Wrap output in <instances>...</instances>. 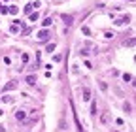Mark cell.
<instances>
[{"instance_id": "6da1fadb", "label": "cell", "mask_w": 136, "mask_h": 132, "mask_svg": "<svg viewBox=\"0 0 136 132\" xmlns=\"http://www.w3.org/2000/svg\"><path fill=\"white\" fill-rule=\"evenodd\" d=\"M47 38H49V30H47V28H43V30L38 32V40H40V42H46Z\"/></svg>"}, {"instance_id": "7a4b0ae2", "label": "cell", "mask_w": 136, "mask_h": 132, "mask_svg": "<svg viewBox=\"0 0 136 132\" xmlns=\"http://www.w3.org/2000/svg\"><path fill=\"white\" fill-rule=\"evenodd\" d=\"M100 123L102 125H108L110 123V113H108V111H104V113L100 115Z\"/></svg>"}, {"instance_id": "3957f363", "label": "cell", "mask_w": 136, "mask_h": 132, "mask_svg": "<svg viewBox=\"0 0 136 132\" xmlns=\"http://www.w3.org/2000/svg\"><path fill=\"white\" fill-rule=\"evenodd\" d=\"M62 21H64L66 27H72V23H74V17L72 15H62Z\"/></svg>"}, {"instance_id": "277c9868", "label": "cell", "mask_w": 136, "mask_h": 132, "mask_svg": "<svg viewBox=\"0 0 136 132\" xmlns=\"http://www.w3.org/2000/svg\"><path fill=\"white\" fill-rule=\"evenodd\" d=\"M15 117H17L19 121H25V119H27V111H23V110H17V111H15Z\"/></svg>"}, {"instance_id": "5b68a950", "label": "cell", "mask_w": 136, "mask_h": 132, "mask_svg": "<svg viewBox=\"0 0 136 132\" xmlns=\"http://www.w3.org/2000/svg\"><path fill=\"white\" fill-rule=\"evenodd\" d=\"M83 100L85 102L91 100V89H89V87H83Z\"/></svg>"}, {"instance_id": "8992f818", "label": "cell", "mask_w": 136, "mask_h": 132, "mask_svg": "<svg viewBox=\"0 0 136 132\" xmlns=\"http://www.w3.org/2000/svg\"><path fill=\"white\" fill-rule=\"evenodd\" d=\"M13 89H17V83L15 81H9L8 85H4V92H6V91H13Z\"/></svg>"}, {"instance_id": "52a82bcc", "label": "cell", "mask_w": 136, "mask_h": 132, "mask_svg": "<svg viewBox=\"0 0 136 132\" xmlns=\"http://www.w3.org/2000/svg\"><path fill=\"white\" fill-rule=\"evenodd\" d=\"M27 85H30V87H34L36 85V76H27Z\"/></svg>"}, {"instance_id": "ba28073f", "label": "cell", "mask_w": 136, "mask_h": 132, "mask_svg": "<svg viewBox=\"0 0 136 132\" xmlns=\"http://www.w3.org/2000/svg\"><path fill=\"white\" fill-rule=\"evenodd\" d=\"M129 21H130V17H129V15H125V17L117 19V21H115V25H125V23H129Z\"/></svg>"}, {"instance_id": "9c48e42d", "label": "cell", "mask_w": 136, "mask_h": 132, "mask_svg": "<svg viewBox=\"0 0 136 132\" xmlns=\"http://www.w3.org/2000/svg\"><path fill=\"white\" fill-rule=\"evenodd\" d=\"M51 17H47V19H43V21H42V25H43V28H47V27H51Z\"/></svg>"}, {"instance_id": "30bf717a", "label": "cell", "mask_w": 136, "mask_h": 132, "mask_svg": "<svg viewBox=\"0 0 136 132\" xmlns=\"http://www.w3.org/2000/svg\"><path fill=\"white\" fill-rule=\"evenodd\" d=\"M17 11H19V8H17V6H9V8H8V13H12V15H15Z\"/></svg>"}, {"instance_id": "8fae6325", "label": "cell", "mask_w": 136, "mask_h": 132, "mask_svg": "<svg viewBox=\"0 0 136 132\" xmlns=\"http://www.w3.org/2000/svg\"><path fill=\"white\" fill-rule=\"evenodd\" d=\"M32 9H34V6H32V2H30V4H27V6H25V13H28V15H30Z\"/></svg>"}, {"instance_id": "7c38bea8", "label": "cell", "mask_w": 136, "mask_h": 132, "mask_svg": "<svg viewBox=\"0 0 136 132\" xmlns=\"http://www.w3.org/2000/svg\"><path fill=\"white\" fill-rule=\"evenodd\" d=\"M46 51L47 53H53V51H55V43H49V45L46 47Z\"/></svg>"}, {"instance_id": "4fadbf2b", "label": "cell", "mask_w": 136, "mask_h": 132, "mask_svg": "<svg viewBox=\"0 0 136 132\" xmlns=\"http://www.w3.org/2000/svg\"><path fill=\"white\" fill-rule=\"evenodd\" d=\"M81 32H83L85 36H91V30H89V27H81Z\"/></svg>"}, {"instance_id": "5bb4252c", "label": "cell", "mask_w": 136, "mask_h": 132, "mask_svg": "<svg viewBox=\"0 0 136 132\" xmlns=\"http://www.w3.org/2000/svg\"><path fill=\"white\" fill-rule=\"evenodd\" d=\"M21 61H23V64H27V62H28V53H23V55H21Z\"/></svg>"}, {"instance_id": "9a60e30c", "label": "cell", "mask_w": 136, "mask_h": 132, "mask_svg": "<svg viewBox=\"0 0 136 132\" xmlns=\"http://www.w3.org/2000/svg\"><path fill=\"white\" fill-rule=\"evenodd\" d=\"M0 13H4V15H6V13H8V8H6V6H4V4H2V2H0Z\"/></svg>"}, {"instance_id": "2e32d148", "label": "cell", "mask_w": 136, "mask_h": 132, "mask_svg": "<svg viewBox=\"0 0 136 132\" xmlns=\"http://www.w3.org/2000/svg\"><path fill=\"white\" fill-rule=\"evenodd\" d=\"M40 19V15H38V11L36 13H30V21H38Z\"/></svg>"}, {"instance_id": "e0dca14e", "label": "cell", "mask_w": 136, "mask_h": 132, "mask_svg": "<svg viewBox=\"0 0 136 132\" xmlns=\"http://www.w3.org/2000/svg\"><path fill=\"white\" fill-rule=\"evenodd\" d=\"M123 110L127 111V113H130V104H129V102H125V104H123Z\"/></svg>"}, {"instance_id": "ac0fdd59", "label": "cell", "mask_w": 136, "mask_h": 132, "mask_svg": "<svg viewBox=\"0 0 136 132\" xmlns=\"http://www.w3.org/2000/svg\"><path fill=\"white\" fill-rule=\"evenodd\" d=\"M91 113L96 115V102H93V104H91Z\"/></svg>"}, {"instance_id": "d6986e66", "label": "cell", "mask_w": 136, "mask_h": 132, "mask_svg": "<svg viewBox=\"0 0 136 132\" xmlns=\"http://www.w3.org/2000/svg\"><path fill=\"white\" fill-rule=\"evenodd\" d=\"M130 79H132V76H130V74H123V81H130Z\"/></svg>"}, {"instance_id": "ffe728a7", "label": "cell", "mask_w": 136, "mask_h": 132, "mask_svg": "<svg viewBox=\"0 0 136 132\" xmlns=\"http://www.w3.org/2000/svg\"><path fill=\"white\" fill-rule=\"evenodd\" d=\"M114 36H115V34H114V32H110V30H108V32H104V38H108V40H110V38H114Z\"/></svg>"}, {"instance_id": "44dd1931", "label": "cell", "mask_w": 136, "mask_h": 132, "mask_svg": "<svg viewBox=\"0 0 136 132\" xmlns=\"http://www.w3.org/2000/svg\"><path fill=\"white\" fill-rule=\"evenodd\" d=\"M9 30H12L13 34H17V32H19V25H13L12 28H9Z\"/></svg>"}, {"instance_id": "7402d4cb", "label": "cell", "mask_w": 136, "mask_h": 132, "mask_svg": "<svg viewBox=\"0 0 136 132\" xmlns=\"http://www.w3.org/2000/svg\"><path fill=\"white\" fill-rule=\"evenodd\" d=\"M125 45H130V47H132L134 45V40H132V38H130V40L127 42V40H125Z\"/></svg>"}, {"instance_id": "603a6c76", "label": "cell", "mask_w": 136, "mask_h": 132, "mask_svg": "<svg viewBox=\"0 0 136 132\" xmlns=\"http://www.w3.org/2000/svg\"><path fill=\"white\" fill-rule=\"evenodd\" d=\"M0 132H6V128H4V126H2V125H0Z\"/></svg>"}, {"instance_id": "cb8c5ba5", "label": "cell", "mask_w": 136, "mask_h": 132, "mask_svg": "<svg viewBox=\"0 0 136 132\" xmlns=\"http://www.w3.org/2000/svg\"><path fill=\"white\" fill-rule=\"evenodd\" d=\"M4 2H8V0H4Z\"/></svg>"}, {"instance_id": "d4e9b609", "label": "cell", "mask_w": 136, "mask_h": 132, "mask_svg": "<svg viewBox=\"0 0 136 132\" xmlns=\"http://www.w3.org/2000/svg\"><path fill=\"white\" fill-rule=\"evenodd\" d=\"M114 132H117V130H114Z\"/></svg>"}]
</instances>
